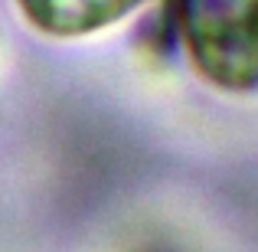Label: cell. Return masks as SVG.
Listing matches in <instances>:
<instances>
[{"label":"cell","mask_w":258,"mask_h":252,"mask_svg":"<svg viewBox=\"0 0 258 252\" xmlns=\"http://www.w3.org/2000/svg\"><path fill=\"white\" fill-rule=\"evenodd\" d=\"M180 36L209 85L232 95L258 88V0H180Z\"/></svg>","instance_id":"obj_1"},{"label":"cell","mask_w":258,"mask_h":252,"mask_svg":"<svg viewBox=\"0 0 258 252\" xmlns=\"http://www.w3.org/2000/svg\"><path fill=\"white\" fill-rule=\"evenodd\" d=\"M141 4L147 0H17L26 23L56 39L92 36L98 30H108Z\"/></svg>","instance_id":"obj_2"}]
</instances>
